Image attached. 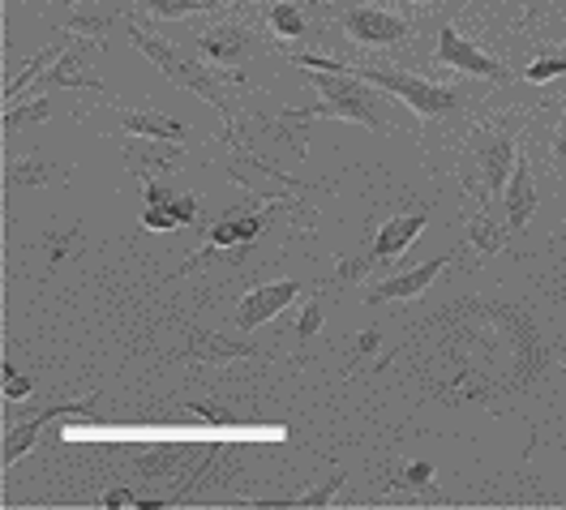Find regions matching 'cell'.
Returning a JSON list of instances; mask_svg holds the SVG:
<instances>
[{"label": "cell", "mask_w": 566, "mask_h": 510, "mask_svg": "<svg viewBox=\"0 0 566 510\" xmlns=\"http://www.w3.org/2000/svg\"><path fill=\"white\" fill-rule=\"evenodd\" d=\"M296 70H305V82L322 95V104L314 108H287L280 116V129L287 138H296L292 129L296 125H310L318 116H331V120H353V125H365V129H378L387 134L390 116H387V95L382 86L365 82L348 73L339 61H326V56H292Z\"/></svg>", "instance_id": "6da1fadb"}, {"label": "cell", "mask_w": 566, "mask_h": 510, "mask_svg": "<svg viewBox=\"0 0 566 510\" xmlns=\"http://www.w3.org/2000/svg\"><path fill=\"white\" fill-rule=\"evenodd\" d=\"M129 39H134V47H138L142 56L164 73L168 82H177L180 91H193V95H202L207 104L219 108V116L228 120V138L241 129V91H237V82H232L228 73L207 70V65L193 61L185 47H177L172 39H164L159 31H150V26H142V22H129Z\"/></svg>", "instance_id": "7a4b0ae2"}, {"label": "cell", "mask_w": 566, "mask_h": 510, "mask_svg": "<svg viewBox=\"0 0 566 510\" xmlns=\"http://www.w3.org/2000/svg\"><path fill=\"white\" fill-rule=\"evenodd\" d=\"M344 70L374 82V86H382L395 99H403L421 120H447V116H455L468 104V95L460 86H438V82H424V77L408 70H382V65H344Z\"/></svg>", "instance_id": "3957f363"}, {"label": "cell", "mask_w": 566, "mask_h": 510, "mask_svg": "<svg viewBox=\"0 0 566 510\" xmlns=\"http://www.w3.org/2000/svg\"><path fill=\"white\" fill-rule=\"evenodd\" d=\"M468 155H472V172L463 177V184L476 189L481 202H502V189H506L511 172H515V159H520L515 138L506 129H494V125L472 129L468 134Z\"/></svg>", "instance_id": "277c9868"}, {"label": "cell", "mask_w": 566, "mask_h": 510, "mask_svg": "<svg viewBox=\"0 0 566 510\" xmlns=\"http://www.w3.org/2000/svg\"><path fill=\"white\" fill-rule=\"evenodd\" d=\"M339 31L356 47H395L412 39V22L378 4H348L339 9Z\"/></svg>", "instance_id": "5b68a950"}, {"label": "cell", "mask_w": 566, "mask_h": 510, "mask_svg": "<svg viewBox=\"0 0 566 510\" xmlns=\"http://www.w3.org/2000/svg\"><path fill=\"white\" fill-rule=\"evenodd\" d=\"M433 61L442 70L468 73V77H485V82H506V70L497 65L485 47H476L472 39H463L455 26H442L438 31V47H433Z\"/></svg>", "instance_id": "8992f818"}, {"label": "cell", "mask_w": 566, "mask_h": 510, "mask_svg": "<svg viewBox=\"0 0 566 510\" xmlns=\"http://www.w3.org/2000/svg\"><path fill=\"white\" fill-rule=\"evenodd\" d=\"M95 47L99 43H91V39H70V47L48 65V70L39 73V82L48 86V91H70V86H82V91H95V95H104V82L91 73V56H95Z\"/></svg>", "instance_id": "52a82bcc"}, {"label": "cell", "mask_w": 566, "mask_h": 510, "mask_svg": "<svg viewBox=\"0 0 566 510\" xmlns=\"http://www.w3.org/2000/svg\"><path fill=\"white\" fill-rule=\"evenodd\" d=\"M455 262V254H442V257H429V262H421V266H412V270H390V275H382L374 288L365 291V300L369 305H387V300H408V296H421L447 266Z\"/></svg>", "instance_id": "ba28073f"}, {"label": "cell", "mask_w": 566, "mask_h": 510, "mask_svg": "<svg viewBox=\"0 0 566 510\" xmlns=\"http://www.w3.org/2000/svg\"><path fill=\"white\" fill-rule=\"evenodd\" d=\"M86 407H95V400H65V403H48V407H39L31 412V421H22V425H13L9 434H4V450H0V464L4 468H13L31 446H35V437L52 425V421H61V416H70V412H86Z\"/></svg>", "instance_id": "9c48e42d"}, {"label": "cell", "mask_w": 566, "mask_h": 510, "mask_svg": "<svg viewBox=\"0 0 566 510\" xmlns=\"http://www.w3.org/2000/svg\"><path fill=\"white\" fill-rule=\"evenodd\" d=\"M198 52L211 61L214 70H241L249 52H253V35L241 22H219V26L198 35Z\"/></svg>", "instance_id": "30bf717a"}, {"label": "cell", "mask_w": 566, "mask_h": 510, "mask_svg": "<svg viewBox=\"0 0 566 510\" xmlns=\"http://www.w3.org/2000/svg\"><path fill=\"white\" fill-rule=\"evenodd\" d=\"M296 296H301V284H296V279H275V284H262V288H253L245 300L237 305V327H241V330H258L262 322L280 318V309H287Z\"/></svg>", "instance_id": "8fae6325"}, {"label": "cell", "mask_w": 566, "mask_h": 510, "mask_svg": "<svg viewBox=\"0 0 566 510\" xmlns=\"http://www.w3.org/2000/svg\"><path fill=\"white\" fill-rule=\"evenodd\" d=\"M125 163L138 181H159L168 172H177L185 163V146L180 142H159V138H138L125 146Z\"/></svg>", "instance_id": "7c38bea8"}, {"label": "cell", "mask_w": 566, "mask_h": 510, "mask_svg": "<svg viewBox=\"0 0 566 510\" xmlns=\"http://www.w3.org/2000/svg\"><path fill=\"white\" fill-rule=\"evenodd\" d=\"M116 18H120V4L116 0H77L65 9V18H61V26L77 39H91V43H99L104 47L107 31L116 26Z\"/></svg>", "instance_id": "4fadbf2b"}, {"label": "cell", "mask_w": 566, "mask_h": 510, "mask_svg": "<svg viewBox=\"0 0 566 510\" xmlns=\"http://www.w3.org/2000/svg\"><path fill=\"white\" fill-rule=\"evenodd\" d=\"M429 223V211H408V215H395L387 219L382 227H378V236H374V245H369V257L374 262H390V257H403L412 245H417V236H421V227Z\"/></svg>", "instance_id": "5bb4252c"}, {"label": "cell", "mask_w": 566, "mask_h": 510, "mask_svg": "<svg viewBox=\"0 0 566 510\" xmlns=\"http://www.w3.org/2000/svg\"><path fill=\"white\" fill-rule=\"evenodd\" d=\"M502 206H506V227H511V232H520V227L536 215V206H541L536 177H532V163L524 155L515 159V172H511V181L502 189Z\"/></svg>", "instance_id": "9a60e30c"}, {"label": "cell", "mask_w": 566, "mask_h": 510, "mask_svg": "<svg viewBox=\"0 0 566 510\" xmlns=\"http://www.w3.org/2000/svg\"><path fill=\"white\" fill-rule=\"evenodd\" d=\"M189 361H245V357H262V348L253 343H237V339H223V334H211V330H193L189 334V348H185Z\"/></svg>", "instance_id": "2e32d148"}, {"label": "cell", "mask_w": 566, "mask_h": 510, "mask_svg": "<svg viewBox=\"0 0 566 510\" xmlns=\"http://www.w3.org/2000/svg\"><path fill=\"white\" fill-rule=\"evenodd\" d=\"M56 181H65V168L52 163V159L39 155V150L4 163V184H9V189H39V184H56Z\"/></svg>", "instance_id": "e0dca14e"}, {"label": "cell", "mask_w": 566, "mask_h": 510, "mask_svg": "<svg viewBox=\"0 0 566 510\" xmlns=\"http://www.w3.org/2000/svg\"><path fill=\"white\" fill-rule=\"evenodd\" d=\"M120 129L129 138H159V142H185V125L155 108H134L120 116Z\"/></svg>", "instance_id": "ac0fdd59"}, {"label": "cell", "mask_w": 566, "mask_h": 510, "mask_svg": "<svg viewBox=\"0 0 566 510\" xmlns=\"http://www.w3.org/2000/svg\"><path fill=\"white\" fill-rule=\"evenodd\" d=\"M262 227H266V219L258 215V211H249V215L219 219V223L211 227V249H232V245H249V241H258V236H262Z\"/></svg>", "instance_id": "d6986e66"}, {"label": "cell", "mask_w": 566, "mask_h": 510, "mask_svg": "<svg viewBox=\"0 0 566 510\" xmlns=\"http://www.w3.org/2000/svg\"><path fill=\"white\" fill-rule=\"evenodd\" d=\"M142 184H146V206H159V211L177 215L180 223H198V215H202L198 193H172L164 181H142Z\"/></svg>", "instance_id": "ffe728a7"}, {"label": "cell", "mask_w": 566, "mask_h": 510, "mask_svg": "<svg viewBox=\"0 0 566 510\" xmlns=\"http://www.w3.org/2000/svg\"><path fill=\"white\" fill-rule=\"evenodd\" d=\"M506 223H497L490 211H476L472 223H468V245L476 249V257H494L502 245H506Z\"/></svg>", "instance_id": "44dd1931"}, {"label": "cell", "mask_w": 566, "mask_h": 510, "mask_svg": "<svg viewBox=\"0 0 566 510\" xmlns=\"http://www.w3.org/2000/svg\"><path fill=\"white\" fill-rule=\"evenodd\" d=\"M266 22H271V31L280 39H305L310 35V13H305V4L301 0H275L271 4V13H266Z\"/></svg>", "instance_id": "7402d4cb"}, {"label": "cell", "mask_w": 566, "mask_h": 510, "mask_svg": "<svg viewBox=\"0 0 566 510\" xmlns=\"http://www.w3.org/2000/svg\"><path fill=\"white\" fill-rule=\"evenodd\" d=\"M339 489H344V468H335V476H326L318 489H310V493H301V498H271V502L262 498L258 507H326Z\"/></svg>", "instance_id": "603a6c76"}, {"label": "cell", "mask_w": 566, "mask_h": 510, "mask_svg": "<svg viewBox=\"0 0 566 510\" xmlns=\"http://www.w3.org/2000/svg\"><path fill=\"white\" fill-rule=\"evenodd\" d=\"M134 4L146 9L150 18L172 22V18H189V13H207V9H214L219 0H134Z\"/></svg>", "instance_id": "cb8c5ba5"}, {"label": "cell", "mask_w": 566, "mask_h": 510, "mask_svg": "<svg viewBox=\"0 0 566 510\" xmlns=\"http://www.w3.org/2000/svg\"><path fill=\"white\" fill-rule=\"evenodd\" d=\"M52 116V99L43 95V99H31V104H9L4 108V134H18V129H27V125H39V120H48Z\"/></svg>", "instance_id": "d4e9b609"}, {"label": "cell", "mask_w": 566, "mask_h": 510, "mask_svg": "<svg viewBox=\"0 0 566 510\" xmlns=\"http://www.w3.org/2000/svg\"><path fill=\"white\" fill-rule=\"evenodd\" d=\"M520 77L532 82V86H545L554 77H566V52H541L536 61H528V70L520 73Z\"/></svg>", "instance_id": "484cf974"}, {"label": "cell", "mask_w": 566, "mask_h": 510, "mask_svg": "<svg viewBox=\"0 0 566 510\" xmlns=\"http://www.w3.org/2000/svg\"><path fill=\"white\" fill-rule=\"evenodd\" d=\"M180 459H185V450H180V446H155L150 455H142V459H138V472L168 476V472H177Z\"/></svg>", "instance_id": "4316f807"}, {"label": "cell", "mask_w": 566, "mask_h": 510, "mask_svg": "<svg viewBox=\"0 0 566 510\" xmlns=\"http://www.w3.org/2000/svg\"><path fill=\"white\" fill-rule=\"evenodd\" d=\"M318 330H322V300H310V305L301 309V318H296V339L310 343Z\"/></svg>", "instance_id": "83f0119b"}, {"label": "cell", "mask_w": 566, "mask_h": 510, "mask_svg": "<svg viewBox=\"0 0 566 510\" xmlns=\"http://www.w3.org/2000/svg\"><path fill=\"white\" fill-rule=\"evenodd\" d=\"M31 391H35V382H31V378H22L13 364L4 361V400H27Z\"/></svg>", "instance_id": "f1b7e54d"}, {"label": "cell", "mask_w": 566, "mask_h": 510, "mask_svg": "<svg viewBox=\"0 0 566 510\" xmlns=\"http://www.w3.org/2000/svg\"><path fill=\"white\" fill-rule=\"evenodd\" d=\"M369 266H374V257H369V254L339 257V262H335V275H339L344 284H353V279H360V275H369Z\"/></svg>", "instance_id": "f546056e"}, {"label": "cell", "mask_w": 566, "mask_h": 510, "mask_svg": "<svg viewBox=\"0 0 566 510\" xmlns=\"http://www.w3.org/2000/svg\"><path fill=\"white\" fill-rule=\"evenodd\" d=\"M549 155H554V168L566 172V86H563V120H558V129H554V146H549Z\"/></svg>", "instance_id": "4dcf8cb0"}, {"label": "cell", "mask_w": 566, "mask_h": 510, "mask_svg": "<svg viewBox=\"0 0 566 510\" xmlns=\"http://www.w3.org/2000/svg\"><path fill=\"white\" fill-rule=\"evenodd\" d=\"M429 476H433V468L429 464H412V468H403V485H412V489H421V485H429Z\"/></svg>", "instance_id": "1f68e13d"}, {"label": "cell", "mask_w": 566, "mask_h": 510, "mask_svg": "<svg viewBox=\"0 0 566 510\" xmlns=\"http://www.w3.org/2000/svg\"><path fill=\"white\" fill-rule=\"evenodd\" d=\"M545 9H549V0H524V26H536L545 18Z\"/></svg>", "instance_id": "d6a6232c"}, {"label": "cell", "mask_w": 566, "mask_h": 510, "mask_svg": "<svg viewBox=\"0 0 566 510\" xmlns=\"http://www.w3.org/2000/svg\"><path fill=\"white\" fill-rule=\"evenodd\" d=\"M189 412H193V416H202V421H211V425H228V416H223L219 407H198V403H193Z\"/></svg>", "instance_id": "836d02e7"}, {"label": "cell", "mask_w": 566, "mask_h": 510, "mask_svg": "<svg viewBox=\"0 0 566 510\" xmlns=\"http://www.w3.org/2000/svg\"><path fill=\"white\" fill-rule=\"evenodd\" d=\"M48 4H77V0H48Z\"/></svg>", "instance_id": "e575fe53"}, {"label": "cell", "mask_w": 566, "mask_h": 510, "mask_svg": "<svg viewBox=\"0 0 566 510\" xmlns=\"http://www.w3.org/2000/svg\"><path fill=\"white\" fill-rule=\"evenodd\" d=\"M417 4H438V0H417Z\"/></svg>", "instance_id": "d590c367"}, {"label": "cell", "mask_w": 566, "mask_h": 510, "mask_svg": "<svg viewBox=\"0 0 566 510\" xmlns=\"http://www.w3.org/2000/svg\"><path fill=\"white\" fill-rule=\"evenodd\" d=\"M237 4H258V0H237Z\"/></svg>", "instance_id": "8d00e7d4"}, {"label": "cell", "mask_w": 566, "mask_h": 510, "mask_svg": "<svg viewBox=\"0 0 566 510\" xmlns=\"http://www.w3.org/2000/svg\"><path fill=\"white\" fill-rule=\"evenodd\" d=\"M558 236H563V241H566V219H563V232H558Z\"/></svg>", "instance_id": "74e56055"}, {"label": "cell", "mask_w": 566, "mask_h": 510, "mask_svg": "<svg viewBox=\"0 0 566 510\" xmlns=\"http://www.w3.org/2000/svg\"><path fill=\"white\" fill-rule=\"evenodd\" d=\"M219 4H223V0H219Z\"/></svg>", "instance_id": "f35d334b"}]
</instances>
